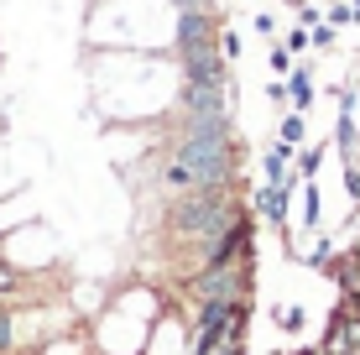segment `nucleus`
<instances>
[{"label": "nucleus", "instance_id": "4", "mask_svg": "<svg viewBox=\"0 0 360 355\" xmlns=\"http://www.w3.org/2000/svg\"><path fill=\"white\" fill-rule=\"evenodd\" d=\"M288 94H292V110H308V105H314V73L292 68L288 73Z\"/></svg>", "mask_w": 360, "mask_h": 355}, {"label": "nucleus", "instance_id": "15", "mask_svg": "<svg viewBox=\"0 0 360 355\" xmlns=\"http://www.w3.org/2000/svg\"><path fill=\"white\" fill-rule=\"evenodd\" d=\"M350 6H355V11H360V0H350Z\"/></svg>", "mask_w": 360, "mask_h": 355}, {"label": "nucleus", "instance_id": "7", "mask_svg": "<svg viewBox=\"0 0 360 355\" xmlns=\"http://www.w3.org/2000/svg\"><path fill=\"white\" fill-rule=\"evenodd\" d=\"M319 219H324V214H319V183L308 178L303 183V230H319Z\"/></svg>", "mask_w": 360, "mask_h": 355}, {"label": "nucleus", "instance_id": "10", "mask_svg": "<svg viewBox=\"0 0 360 355\" xmlns=\"http://www.w3.org/2000/svg\"><path fill=\"white\" fill-rule=\"evenodd\" d=\"M282 47H288V53H308V47H314V37H308V27H292Z\"/></svg>", "mask_w": 360, "mask_h": 355}, {"label": "nucleus", "instance_id": "3", "mask_svg": "<svg viewBox=\"0 0 360 355\" xmlns=\"http://www.w3.org/2000/svg\"><path fill=\"white\" fill-rule=\"evenodd\" d=\"M256 214L266 219V225H277L282 235H288V209H292V188H277V183H262V188L251 193Z\"/></svg>", "mask_w": 360, "mask_h": 355}, {"label": "nucleus", "instance_id": "12", "mask_svg": "<svg viewBox=\"0 0 360 355\" xmlns=\"http://www.w3.org/2000/svg\"><path fill=\"white\" fill-rule=\"evenodd\" d=\"M219 53H225V63H235V58H240V37H235V32H219Z\"/></svg>", "mask_w": 360, "mask_h": 355}, {"label": "nucleus", "instance_id": "14", "mask_svg": "<svg viewBox=\"0 0 360 355\" xmlns=\"http://www.w3.org/2000/svg\"><path fill=\"white\" fill-rule=\"evenodd\" d=\"M308 37H314V47H334V27H324V21H319Z\"/></svg>", "mask_w": 360, "mask_h": 355}, {"label": "nucleus", "instance_id": "6", "mask_svg": "<svg viewBox=\"0 0 360 355\" xmlns=\"http://www.w3.org/2000/svg\"><path fill=\"white\" fill-rule=\"evenodd\" d=\"M324 157H329V146H303V152H297V167H292V173L308 183V178L319 173V167H324Z\"/></svg>", "mask_w": 360, "mask_h": 355}, {"label": "nucleus", "instance_id": "9", "mask_svg": "<svg viewBox=\"0 0 360 355\" xmlns=\"http://www.w3.org/2000/svg\"><path fill=\"white\" fill-rule=\"evenodd\" d=\"M277 324L288 329V335H297V329H303V309H297V303H282V309H277Z\"/></svg>", "mask_w": 360, "mask_h": 355}, {"label": "nucleus", "instance_id": "8", "mask_svg": "<svg viewBox=\"0 0 360 355\" xmlns=\"http://www.w3.org/2000/svg\"><path fill=\"white\" fill-rule=\"evenodd\" d=\"M37 355H84V340H79V335H73V329H68V335L47 340V345L37 350Z\"/></svg>", "mask_w": 360, "mask_h": 355}, {"label": "nucleus", "instance_id": "1", "mask_svg": "<svg viewBox=\"0 0 360 355\" xmlns=\"http://www.w3.org/2000/svg\"><path fill=\"white\" fill-rule=\"evenodd\" d=\"M235 162H240V141L230 136V115H188L172 152L162 157L157 183L172 199L188 188H225L235 183Z\"/></svg>", "mask_w": 360, "mask_h": 355}, {"label": "nucleus", "instance_id": "5", "mask_svg": "<svg viewBox=\"0 0 360 355\" xmlns=\"http://www.w3.org/2000/svg\"><path fill=\"white\" fill-rule=\"evenodd\" d=\"M303 136H308V120H303V110H288V115H282V126H277V141L303 146Z\"/></svg>", "mask_w": 360, "mask_h": 355}, {"label": "nucleus", "instance_id": "13", "mask_svg": "<svg viewBox=\"0 0 360 355\" xmlns=\"http://www.w3.org/2000/svg\"><path fill=\"white\" fill-rule=\"evenodd\" d=\"M345 21H360L355 6H329V27H345Z\"/></svg>", "mask_w": 360, "mask_h": 355}, {"label": "nucleus", "instance_id": "11", "mask_svg": "<svg viewBox=\"0 0 360 355\" xmlns=\"http://www.w3.org/2000/svg\"><path fill=\"white\" fill-rule=\"evenodd\" d=\"M266 63H271V73H292V53H288V47H271Z\"/></svg>", "mask_w": 360, "mask_h": 355}, {"label": "nucleus", "instance_id": "2", "mask_svg": "<svg viewBox=\"0 0 360 355\" xmlns=\"http://www.w3.org/2000/svg\"><path fill=\"white\" fill-rule=\"evenodd\" d=\"M235 214H240V204H235V183H225V188H188V193H178V199L167 204L162 225H167L172 246H188V251L204 256V246L230 225Z\"/></svg>", "mask_w": 360, "mask_h": 355}]
</instances>
